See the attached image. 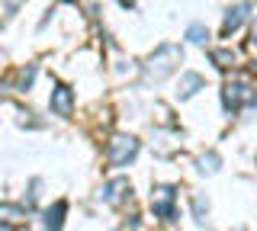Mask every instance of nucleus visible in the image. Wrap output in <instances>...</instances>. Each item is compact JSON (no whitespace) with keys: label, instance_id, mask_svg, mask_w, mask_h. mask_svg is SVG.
<instances>
[{"label":"nucleus","instance_id":"obj_1","mask_svg":"<svg viewBox=\"0 0 257 231\" xmlns=\"http://www.w3.org/2000/svg\"><path fill=\"white\" fill-rule=\"evenodd\" d=\"M180 61H183L180 45H161V49L148 58V65H145V77H148V81H164L167 74L177 71Z\"/></svg>","mask_w":257,"mask_h":231},{"label":"nucleus","instance_id":"obj_2","mask_svg":"<svg viewBox=\"0 0 257 231\" xmlns=\"http://www.w3.org/2000/svg\"><path fill=\"white\" fill-rule=\"evenodd\" d=\"M257 100V90H254V84L251 81H244V77H231L228 84H225V90H222V103H225V109H241V106H247V103H254Z\"/></svg>","mask_w":257,"mask_h":231},{"label":"nucleus","instance_id":"obj_3","mask_svg":"<svg viewBox=\"0 0 257 231\" xmlns=\"http://www.w3.org/2000/svg\"><path fill=\"white\" fill-rule=\"evenodd\" d=\"M135 154H139V138H132V135H116L106 151L112 167H125L128 161H135Z\"/></svg>","mask_w":257,"mask_h":231},{"label":"nucleus","instance_id":"obj_4","mask_svg":"<svg viewBox=\"0 0 257 231\" xmlns=\"http://www.w3.org/2000/svg\"><path fill=\"white\" fill-rule=\"evenodd\" d=\"M174 199H177V189L174 186H158L151 193V209L161 218H174Z\"/></svg>","mask_w":257,"mask_h":231},{"label":"nucleus","instance_id":"obj_5","mask_svg":"<svg viewBox=\"0 0 257 231\" xmlns=\"http://www.w3.org/2000/svg\"><path fill=\"white\" fill-rule=\"evenodd\" d=\"M71 109H74V93H71V87L58 84L52 90V113L55 116H71Z\"/></svg>","mask_w":257,"mask_h":231},{"label":"nucleus","instance_id":"obj_6","mask_svg":"<svg viewBox=\"0 0 257 231\" xmlns=\"http://www.w3.org/2000/svg\"><path fill=\"white\" fill-rule=\"evenodd\" d=\"M128 193H132V183L119 177V180H109L106 186H103L100 199H103V202H109V205H119V202H122V199H125Z\"/></svg>","mask_w":257,"mask_h":231},{"label":"nucleus","instance_id":"obj_7","mask_svg":"<svg viewBox=\"0 0 257 231\" xmlns=\"http://www.w3.org/2000/svg\"><path fill=\"white\" fill-rule=\"evenodd\" d=\"M247 13H251V4H235V7H231V10H228V17H225V23H222V36L235 33L241 23L247 20Z\"/></svg>","mask_w":257,"mask_h":231},{"label":"nucleus","instance_id":"obj_8","mask_svg":"<svg viewBox=\"0 0 257 231\" xmlns=\"http://www.w3.org/2000/svg\"><path fill=\"white\" fill-rule=\"evenodd\" d=\"M203 87H206V81H203L199 74H183V77H180V90H177V97L187 100V97H193L196 90H203Z\"/></svg>","mask_w":257,"mask_h":231},{"label":"nucleus","instance_id":"obj_9","mask_svg":"<svg viewBox=\"0 0 257 231\" xmlns=\"http://www.w3.org/2000/svg\"><path fill=\"white\" fill-rule=\"evenodd\" d=\"M64 212H68V202H55L52 209L45 212V228L48 231H61V221H64Z\"/></svg>","mask_w":257,"mask_h":231},{"label":"nucleus","instance_id":"obj_10","mask_svg":"<svg viewBox=\"0 0 257 231\" xmlns=\"http://www.w3.org/2000/svg\"><path fill=\"white\" fill-rule=\"evenodd\" d=\"M187 39H190V42H196V45H203L206 39H209V33H206V26H199V23H193V26L187 29Z\"/></svg>","mask_w":257,"mask_h":231},{"label":"nucleus","instance_id":"obj_11","mask_svg":"<svg viewBox=\"0 0 257 231\" xmlns=\"http://www.w3.org/2000/svg\"><path fill=\"white\" fill-rule=\"evenodd\" d=\"M212 61H215L219 68H228V65H235V55L225 52V49H219V52H212Z\"/></svg>","mask_w":257,"mask_h":231},{"label":"nucleus","instance_id":"obj_12","mask_svg":"<svg viewBox=\"0 0 257 231\" xmlns=\"http://www.w3.org/2000/svg\"><path fill=\"white\" fill-rule=\"evenodd\" d=\"M119 4H122V7H135V0H119Z\"/></svg>","mask_w":257,"mask_h":231},{"label":"nucleus","instance_id":"obj_13","mask_svg":"<svg viewBox=\"0 0 257 231\" xmlns=\"http://www.w3.org/2000/svg\"><path fill=\"white\" fill-rule=\"evenodd\" d=\"M254 42H257V23H254Z\"/></svg>","mask_w":257,"mask_h":231}]
</instances>
